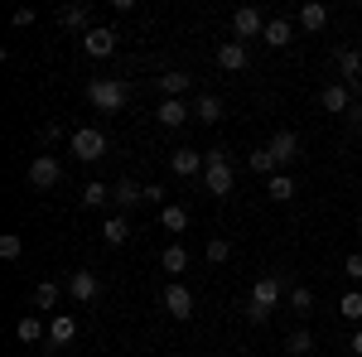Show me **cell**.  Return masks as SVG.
I'll return each instance as SVG.
<instances>
[{
    "instance_id": "1",
    "label": "cell",
    "mask_w": 362,
    "mask_h": 357,
    "mask_svg": "<svg viewBox=\"0 0 362 357\" xmlns=\"http://www.w3.org/2000/svg\"><path fill=\"white\" fill-rule=\"evenodd\" d=\"M232 184H237V174H232L227 150H223V145H218V150H208V155H203V189L227 203V198H232Z\"/></svg>"
},
{
    "instance_id": "2",
    "label": "cell",
    "mask_w": 362,
    "mask_h": 357,
    "mask_svg": "<svg viewBox=\"0 0 362 357\" xmlns=\"http://www.w3.org/2000/svg\"><path fill=\"white\" fill-rule=\"evenodd\" d=\"M280 290H285V280H280V275H261V280L251 285V300H247V319H251V324H266V319L276 314Z\"/></svg>"
},
{
    "instance_id": "3",
    "label": "cell",
    "mask_w": 362,
    "mask_h": 357,
    "mask_svg": "<svg viewBox=\"0 0 362 357\" xmlns=\"http://www.w3.org/2000/svg\"><path fill=\"white\" fill-rule=\"evenodd\" d=\"M87 102L97 111H121L131 102V87L121 83V78H92V83H87Z\"/></svg>"
},
{
    "instance_id": "4",
    "label": "cell",
    "mask_w": 362,
    "mask_h": 357,
    "mask_svg": "<svg viewBox=\"0 0 362 357\" xmlns=\"http://www.w3.org/2000/svg\"><path fill=\"white\" fill-rule=\"evenodd\" d=\"M68 150H73L83 165H97V160L107 155V136H102L97 126H78V131H73V140H68Z\"/></svg>"
},
{
    "instance_id": "5",
    "label": "cell",
    "mask_w": 362,
    "mask_h": 357,
    "mask_svg": "<svg viewBox=\"0 0 362 357\" xmlns=\"http://www.w3.org/2000/svg\"><path fill=\"white\" fill-rule=\"evenodd\" d=\"M232 34H237V44H247V39H261V34H266V20H261V10H256V5H242V10L232 15Z\"/></svg>"
},
{
    "instance_id": "6",
    "label": "cell",
    "mask_w": 362,
    "mask_h": 357,
    "mask_svg": "<svg viewBox=\"0 0 362 357\" xmlns=\"http://www.w3.org/2000/svg\"><path fill=\"white\" fill-rule=\"evenodd\" d=\"M58 179H63V165H58L54 155H34L29 160V184L34 189H54Z\"/></svg>"
},
{
    "instance_id": "7",
    "label": "cell",
    "mask_w": 362,
    "mask_h": 357,
    "mask_svg": "<svg viewBox=\"0 0 362 357\" xmlns=\"http://www.w3.org/2000/svg\"><path fill=\"white\" fill-rule=\"evenodd\" d=\"M165 314L169 319H184V324L194 319V295H189V285H179V280L165 285Z\"/></svg>"
},
{
    "instance_id": "8",
    "label": "cell",
    "mask_w": 362,
    "mask_h": 357,
    "mask_svg": "<svg viewBox=\"0 0 362 357\" xmlns=\"http://www.w3.org/2000/svg\"><path fill=\"white\" fill-rule=\"evenodd\" d=\"M266 145H271V155H276L280 174H285V165H295V160H300V136H295V131H276Z\"/></svg>"
},
{
    "instance_id": "9",
    "label": "cell",
    "mask_w": 362,
    "mask_h": 357,
    "mask_svg": "<svg viewBox=\"0 0 362 357\" xmlns=\"http://www.w3.org/2000/svg\"><path fill=\"white\" fill-rule=\"evenodd\" d=\"M83 49H87L92 58H112V54H116V29H112V25L87 29V34H83Z\"/></svg>"
},
{
    "instance_id": "10",
    "label": "cell",
    "mask_w": 362,
    "mask_h": 357,
    "mask_svg": "<svg viewBox=\"0 0 362 357\" xmlns=\"http://www.w3.org/2000/svg\"><path fill=\"white\" fill-rule=\"evenodd\" d=\"M319 102H324V111H334V116H348L358 97H353V87H348V83H329L324 92H319Z\"/></svg>"
},
{
    "instance_id": "11",
    "label": "cell",
    "mask_w": 362,
    "mask_h": 357,
    "mask_svg": "<svg viewBox=\"0 0 362 357\" xmlns=\"http://www.w3.org/2000/svg\"><path fill=\"white\" fill-rule=\"evenodd\" d=\"M68 295H73L78 304H92L97 295H102V280H97L92 271H73L68 275Z\"/></svg>"
},
{
    "instance_id": "12",
    "label": "cell",
    "mask_w": 362,
    "mask_h": 357,
    "mask_svg": "<svg viewBox=\"0 0 362 357\" xmlns=\"http://www.w3.org/2000/svg\"><path fill=\"white\" fill-rule=\"evenodd\" d=\"M112 203L121 208V213H131V208H145V189H140L136 179H121V184H112Z\"/></svg>"
},
{
    "instance_id": "13",
    "label": "cell",
    "mask_w": 362,
    "mask_h": 357,
    "mask_svg": "<svg viewBox=\"0 0 362 357\" xmlns=\"http://www.w3.org/2000/svg\"><path fill=\"white\" fill-rule=\"evenodd\" d=\"M169 174H179V179L203 174V155H198V150H189V145H184V150H174V155H169Z\"/></svg>"
},
{
    "instance_id": "14",
    "label": "cell",
    "mask_w": 362,
    "mask_h": 357,
    "mask_svg": "<svg viewBox=\"0 0 362 357\" xmlns=\"http://www.w3.org/2000/svg\"><path fill=\"white\" fill-rule=\"evenodd\" d=\"M218 68H223V73H242V68H247V44H237V39L218 44Z\"/></svg>"
},
{
    "instance_id": "15",
    "label": "cell",
    "mask_w": 362,
    "mask_h": 357,
    "mask_svg": "<svg viewBox=\"0 0 362 357\" xmlns=\"http://www.w3.org/2000/svg\"><path fill=\"white\" fill-rule=\"evenodd\" d=\"M189 73L184 68H169V73H160V92H165V102H184V92H189Z\"/></svg>"
},
{
    "instance_id": "16",
    "label": "cell",
    "mask_w": 362,
    "mask_h": 357,
    "mask_svg": "<svg viewBox=\"0 0 362 357\" xmlns=\"http://www.w3.org/2000/svg\"><path fill=\"white\" fill-rule=\"evenodd\" d=\"M189 116H194V107H184V102H160V107H155V121H160L165 131H179Z\"/></svg>"
},
{
    "instance_id": "17",
    "label": "cell",
    "mask_w": 362,
    "mask_h": 357,
    "mask_svg": "<svg viewBox=\"0 0 362 357\" xmlns=\"http://www.w3.org/2000/svg\"><path fill=\"white\" fill-rule=\"evenodd\" d=\"M58 25H63V29H83V34H87V29H97L87 5H58Z\"/></svg>"
},
{
    "instance_id": "18",
    "label": "cell",
    "mask_w": 362,
    "mask_h": 357,
    "mask_svg": "<svg viewBox=\"0 0 362 357\" xmlns=\"http://www.w3.org/2000/svg\"><path fill=\"white\" fill-rule=\"evenodd\" d=\"M334 63H338V78H343L348 87H353V83L362 78V49H338Z\"/></svg>"
},
{
    "instance_id": "19",
    "label": "cell",
    "mask_w": 362,
    "mask_h": 357,
    "mask_svg": "<svg viewBox=\"0 0 362 357\" xmlns=\"http://www.w3.org/2000/svg\"><path fill=\"white\" fill-rule=\"evenodd\" d=\"M78 338V319L73 314H58L54 324H49V348H63V343H73Z\"/></svg>"
},
{
    "instance_id": "20",
    "label": "cell",
    "mask_w": 362,
    "mask_h": 357,
    "mask_svg": "<svg viewBox=\"0 0 362 357\" xmlns=\"http://www.w3.org/2000/svg\"><path fill=\"white\" fill-rule=\"evenodd\" d=\"M324 25H329V5H319V0H309V5H300V29H309V34H319Z\"/></svg>"
},
{
    "instance_id": "21",
    "label": "cell",
    "mask_w": 362,
    "mask_h": 357,
    "mask_svg": "<svg viewBox=\"0 0 362 357\" xmlns=\"http://www.w3.org/2000/svg\"><path fill=\"white\" fill-rule=\"evenodd\" d=\"M194 121H203V126H218V121H223V102H218L213 92H203V97L194 102Z\"/></svg>"
},
{
    "instance_id": "22",
    "label": "cell",
    "mask_w": 362,
    "mask_h": 357,
    "mask_svg": "<svg viewBox=\"0 0 362 357\" xmlns=\"http://www.w3.org/2000/svg\"><path fill=\"white\" fill-rule=\"evenodd\" d=\"M295 39V25L290 20H266V34H261V44H271V49H285Z\"/></svg>"
},
{
    "instance_id": "23",
    "label": "cell",
    "mask_w": 362,
    "mask_h": 357,
    "mask_svg": "<svg viewBox=\"0 0 362 357\" xmlns=\"http://www.w3.org/2000/svg\"><path fill=\"white\" fill-rule=\"evenodd\" d=\"M247 165H251V174H266V179H271V174H280L276 155H271V145H256V150L247 155Z\"/></svg>"
},
{
    "instance_id": "24",
    "label": "cell",
    "mask_w": 362,
    "mask_h": 357,
    "mask_svg": "<svg viewBox=\"0 0 362 357\" xmlns=\"http://www.w3.org/2000/svg\"><path fill=\"white\" fill-rule=\"evenodd\" d=\"M126 237H131V222H126V213H116V218L102 222V242H107V247H121Z\"/></svg>"
},
{
    "instance_id": "25",
    "label": "cell",
    "mask_w": 362,
    "mask_h": 357,
    "mask_svg": "<svg viewBox=\"0 0 362 357\" xmlns=\"http://www.w3.org/2000/svg\"><path fill=\"white\" fill-rule=\"evenodd\" d=\"M160 266H165L169 275H184V271H189V251H184V242H169L165 256H160Z\"/></svg>"
},
{
    "instance_id": "26",
    "label": "cell",
    "mask_w": 362,
    "mask_h": 357,
    "mask_svg": "<svg viewBox=\"0 0 362 357\" xmlns=\"http://www.w3.org/2000/svg\"><path fill=\"white\" fill-rule=\"evenodd\" d=\"M15 333H20V343H49V329L39 324V314H25V319L15 324Z\"/></svg>"
},
{
    "instance_id": "27",
    "label": "cell",
    "mask_w": 362,
    "mask_h": 357,
    "mask_svg": "<svg viewBox=\"0 0 362 357\" xmlns=\"http://www.w3.org/2000/svg\"><path fill=\"white\" fill-rule=\"evenodd\" d=\"M266 198L290 203V198H295V179H290V174H271V179H266Z\"/></svg>"
},
{
    "instance_id": "28",
    "label": "cell",
    "mask_w": 362,
    "mask_h": 357,
    "mask_svg": "<svg viewBox=\"0 0 362 357\" xmlns=\"http://www.w3.org/2000/svg\"><path fill=\"white\" fill-rule=\"evenodd\" d=\"M160 222H165V232H189V208L165 203V208H160Z\"/></svg>"
},
{
    "instance_id": "29",
    "label": "cell",
    "mask_w": 362,
    "mask_h": 357,
    "mask_svg": "<svg viewBox=\"0 0 362 357\" xmlns=\"http://www.w3.org/2000/svg\"><path fill=\"white\" fill-rule=\"evenodd\" d=\"M285 353H295V357H309V353H314V333H309V329H295L290 338H285Z\"/></svg>"
},
{
    "instance_id": "30",
    "label": "cell",
    "mask_w": 362,
    "mask_h": 357,
    "mask_svg": "<svg viewBox=\"0 0 362 357\" xmlns=\"http://www.w3.org/2000/svg\"><path fill=\"white\" fill-rule=\"evenodd\" d=\"M338 314H343L348 324H362V290H348V295L338 300Z\"/></svg>"
},
{
    "instance_id": "31",
    "label": "cell",
    "mask_w": 362,
    "mask_h": 357,
    "mask_svg": "<svg viewBox=\"0 0 362 357\" xmlns=\"http://www.w3.org/2000/svg\"><path fill=\"white\" fill-rule=\"evenodd\" d=\"M58 295H63V285H58V280H44V285L34 290V309H54Z\"/></svg>"
},
{
    "instance_id": "32",
    "label": "cell",
    "mask_w": 362,
    "mask_h": 357,
    "mask_svg": "<svg viewBox=\"0 0 362 357\" xmlns=\"http://www.w3.org/2000/svg\"><path fill=\"white\" fill-rule=\"evenodd\" d=\"M83 203H87V208H107V203H112V189L92 179V184H87V189H83Z\"/></svg>"
},
{
    "instance_id": "33",
    "label": "cell",
    "mask_w": 362,
    "mask_h": 357,
    "mask_svg": "<svg viewBox=\"0 0 362 357\" xmlns=\"http://www.w3.org/2000/svg\"><path fill=\"white\" fill-rule=\"evenodd\" d=\"M20 251H25L20 232H5V237H0V261H20Z\"/></svg>"
},
{
    "instance_id": "34",
    "label": "cell",
    "mask_w": 362,
    "mask_h": 357,
    "mask_svg": "<svg viewBox=\"0 0 362 357\" xmlns=\"http://www.w3.org/2000/svg\"><path fill=\"white\" fill-rule=\"evenodd\" d=\"M290 309L309 314V309H314V290H309V285H295V290H290Z\"/></svg>"
},
{
    "instance_id": "35",
    "label": "cell",
    "mask_w": 362,
    "mask_h": 357,
    "mask_svg": "<svg viewBox=\"0 0 362 357\" xmlns=\"http://www.w3.org/2000/svg\"><path fill=\"white\" fill-rule=\"evenodd\" d=\"M227 256H232V242H227V237H213V242H208V261H213V266H223Z\"/></svg>"
},
{
    "instance_id": "36",
    "label": "cell",
    "mask_w": 362,
    "mask_h": 357,
    "mask_svg": "<svg viewBox=\"0 0 362 357\" xmlns=\"http://www.w3.org/2000/svg\"><path fill=\"white\" fill-rule=\"evenodd\" d=\"M343 275H348V280H362V251H353V256L343 261Z\"/></svg>"
},
{
    "instance_id": "37",
    "label": "cell",
    "mask_w": 362,
    "mask_h": 357,
    "mask_svg": "<svg viewBox=\"0 0 362 357\" xmlns=\"http://www.w3.org/2000/svg\"><path fill=\"white\" fill-rule=\"evenodd\" d=\"M39 140H44V145H54V140H63V126H58V121H49V126L39 131Z\"/></svg>"
},
{
    "instance_id": "38",
    "label": "cell",
    "mask_w": 362,
    "mask_h": 357,
    "mask_svg": "<svg viewBox=\"0 0 362 357\" xmlns=\"http://www.w3.org/2000/svg\"><path fill=\"white\" fill-rule=\"evenodd\" d=\"M343 121H348V126H353V131H362V97H358V102H353V111H348V116H343Z\"/></svg>"
},
{
    "instance_id": "39",
    "label": "cell",
    "mask_w": 362,
    "mask_h": 357,
    "mask_svg": "<svg viewBox=\"0 0 362 357\" xmlns=\"http://www.w3.org/2000/svg\"><path fill=\"white\" fill-rule=\"evenodd\" d=\"M145 203H165V189L160 184H145Z\"/></svg>"
},
{
    "instance_id": "40",
    "label": "cell",
    "mask_w": 362,
    "mask_h": 357,
    "mask_svg": "<svg viewBox=\"0 0 362 357\" xmlns=\"http://www.w3.org/2000/svg\"><path fill=\"white\" fill-rule=\"evenodd\" d=\"M348 348H353V357H362V329L353 333V343H348Z\"/></svg>"
},
{
    "instance_id": "41",
    "label": "cell",
    "mask_w": 362,
    "mask_h": 357,
    "mask_svg": "<svg viewBox=\"0 0 362 357\" xmlns=\"http://www.w3.org/2000/svg\"><path fill=\"white\" fill-rule=\"evenodd\" d=\"M358 227H362V213H358Z\"/></svg>"
}]
</instances>
